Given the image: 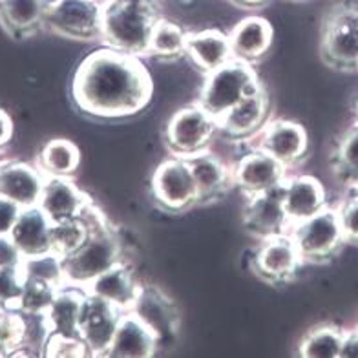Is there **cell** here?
Returning <instances> with one entry per match:
<instances>
[{"label":"cell","mask_w":358,"mask_h":358,"mask_svg":"<svg viewBox=\"0 0 358 358\" xmlns=\"http://www.w3.org/2000/svg\"><path fill=\"white\" fill-rule=\"evenodd\" d=\"M70 94L80 113L115 121L141 113L150 104L154 83L141 57L104 46L80 61Z\"/></svg>","instance_id":"1"},{"label":"cell","mask_w":358,"mask_h":358,"mask_svg":"<svg viewBox=\"0 0 358 358\" xmlns=\"http://www.w3.org/2000/svg\"><path fill=\"white\" fill-rule=\"evenodd\" d=\"M157 19L156 0H104L101 41L113 50L143 57L148 53Z\"/></svg>","instance_id":"2"},{"label":"cell","mask_w":358,"mask_h":358,"mask_svg":"<svg viewBox=\"0 0 358 358\" xmlns=\"http://www.w3.org/2000/svg\"><path fill=\"white\" fill-rule=\"evenodd\" d=\"M124 262V247L106 220L94 227L83 245L64 256L66 283L86 289L97 276Z\"/></svg>","instance_id":"3"},{"label":"cell","mask_w":358,"mask_h":358,"mask_svg":"<svg viewBox=\"0 0 358 358\" xmlns=\"http://www.w3.org/2000/svg\"><path fill=\"white\" fill-rule=\"evenodd\" d=\"M259 88H264V85L256 73L255 64L231 59L223 66L205 73L196 103L220 121L241 99L258 92Z\"/></svg>","instance_id":"4"},{"label":"cell","mask_w":358,"mask_h":358,"mask_svg":"<svg viewBox=\"0 0 358 358\" xmlns=\"http://www.w3.org/2000/svg\"><path fill=\"white\" fill-rule=\"evenodd\" d=\"M289 236L294 241L303 262L331 259L345 245L344 232L335 207H325L315 216L292 223Z\"/></svg>","instance_id":"5"},{"label":"cell","mask_w":358,"mask_h":358,"mask_svg":"<svg viewBox=\"0 0 358 358\" xmlns=\"http://www.w3.org/2000/svg\"><path fill=\"white\" fill-rule=\"evenodd\" d=\"M150 192L154 201L163 210L172 214L185 213L199 203L198 187L189 159L172 156L161 161L152 174Z\"/></svg>","instance_id":"6"},{"label":"cell","mask_w":358,"mask_h":358,"mask_svg":"<svg viewBox=\"0 0 358 358\" xmlns=\"http://www.w3.org/2000/svg\"><path fill=\"white\" fill-rule=\"evenodd\" d=\"M217 121L199 106L187 104L176 110L165 127V145L172 156L190 157L210 148Z\"/></svg>","instance_id":"7"},{"label":"cell","mask_w":358,"mask_h":358,"mask_svg":"<svg viewBox=\"0 0 358 358\" xmlns=\"http://www.w3.org/2000/svg\"><path fill=\"white\" fill-rule=\"evenodd\" d=\"M104 0H50L44 28L70 41H101Z\"/></svg>","instance_id":"8"},{"label":"cell","mask_w":358,"mask_h":358,"mask_svg":"<svg viewBox=\"0 0 358 358\" xmlns=\"http://www.w3.org/2000/svg\"><path fill=\"white\" fill-rule=\"evenodd\" d=\"M322 59L335 70H358V8L342 6L327 17L322 34Z\"/></svg>","instance_id":"9"},{"label":"cell","mask_w":358,"mask_h":358,"mask_svg":"<svg viewBox=\"0 0 358 358\" xmlns=\"http://www.w3.org/2000/svg\"><path fill=\"white\" fill-rule=\"evenodd\" d=\"M249 143H252V148L267 152L289 170L300 165L309 154V134L303 124L292 119H268Z\"/></svg>","instance_id":"10"},{"label":"cell","mask_w":358,"mask_h":358,"mask_svg":"<svg viewBox=\"0 0 358 358\" xmlns=\"http://www.w3.org/2000/svg\"><path fill=\"white\" fill-rule=\"evenodd\" d=\"M306 264L298 252L294 241L289 234L273 236L259 240L255 250L250 267L268 283H285L296 276L300 267Z\"/></svg>","instance_id":"11"},{"label":"cell","mask_w":358,"mask_h":358,"mask_svg":"<svg viewBox=\"0 0 358 358\" xmlns=\"http://www.w3.org/2000/svg\"><path fill=\"white\" fill-rule=\"evenodd\" d=\"M289 169L267 152L252 148L232 163V181L234 187L245 196H255L276 189L287 179Z\"/></svg>","instance_id":"12"},{"label":"cell","mask_w":358,"mask_h":358,"mask_svg":"<svg viewBox=\"0 0 358 358\" xmlns=\"http://www.w3.org/2000/svg\"><path fill=\"white\" fill-rule=\"evenodd\" d=\"M243 225L258 240L289 234L291 220L283 205V183L267 192L247 196L243 208Z\"/></svg>","instance_id":"13"},{"label":"cell","mask_w":358,"mask_h":358,"mask_svg":"<svg viewBox=\"0 0 358 358\" xmlns=\"http://www.w3.org/2000/svg\"><path fill=\"white\" fill-rule=\"evenodd\" d=\"M123 313L101 298L86 296L80 316V340L86 345L88 357H106L117 331Z\"/></svg>","instance_id":"14"},{"label":"cell","mask_w":358,"mask_h":358,"mask_svg":"<svg viewBox=\"0 0 358 358\" xmlns=\"http://www.w3.org/2000/svg\"><path fill=\"white\" fill-rule=\"evenodd\" d=\"M48 176L37 163L19 159H0V198L10 199L19 207H35L41 201Z\"/></svg>","instance_id":"15"},{"label":"cell","mask_w":358,"mask_h":358,"mask_svg":"<svg viewBox=\"0 0 358 358\" xmlns=\"http://www.w3.org/2000/svg\"><path fill=\"white\" fill-rule=\"evenodd\" d=\"M268 119H271V99L264 86L229 110L217 121V132L225 134L231 139L249 141L250 137H255L267 124Z\"/></svg>","instance_id":"16"},{"label":"cell","mask_w":358,"mask_h":358,"mask_svg":"<svg viewBox=\"0 0 358 358\" xmlns=\"http://www.w3.org/2000/svg\"><path fill=\"white\" fill-rule=\"evenodd\" d=\"M38 207L57 223L85 216L94 207V203L71 178H48Z\"/></svg>","instance_id":"17"},{"label":"cell","mask_w":358,"mask_h":358,"mask_svg":"<svg viewBox=\"0 0 358 358\" xmlns=\"http://www.w3.org/2000/svg\"><path fill=\"white\" fill-rule=\"evenodd\" d=\"M283 205L292 225L329 207V198L324 183L316 176L289 174L283 181Z\"/></svg>","instance_id":"18"},{"label":"cell","mask_w":358,"mask_h":358,"mask_svg":"<svg viewBox=\"0 0 358 358\" xmlns=\"http://www.w3.org/2000/svg\"><path fill=\"white\" fill-rule=\"evenodd\" d=\"M130 311L145 322L150 327L159 340H166L169 336L176 335L179 325L178 306L172 298H169L163 289L154 287V285H141V291L137 294Z\"/></svg>","instance_id":"19"},{"label":"cell","mask_w":358,"mask_h":358,"mask_svg":"<svg viewBox=\"0 0 358 358\" xmlns=\"http://www.w3.org/2000/svg\"><path fill=\"white\" fill-rule=\"evenodd\" d=\"M141 285L143 283L137 280L132 265L124 259L104 274L97 276L85 291L92 296L101 298L121 313H127L132 309L137 294L141 291Z\"/></svg>","instance_id":"20"},{"label":"cell","mask_w":358,"mask_h":358,"mask_svg":"<svg viewBox=\"0 0 358 358\" xmlns=\"http://www.w3.org/2000/svg\"><path fill=\"white\" fill-rule=\"evenodd\" d=\"M234 59L255 64L268 53L274 41V28L271 20L262 15H249L238 20L229 31Z\"/></svg>","instance_id":"21"},{"label":"cell","mask_w":358,"mask_h":358,"mask_svg":"<svg viewBox=\"0 0 358 358\" xmlns=\"http://www.w3.org/2000/svg\"><path fill=\"white\" fill-rule=\"evenodd\" d=\"M161 340L132 311L121 315L117 331L108 349V358H150L159 349Z\"/></svg>","instance_id":"22"},{"label":"cell","mask_w":358,"mask_h":358,"mask_svg":"<svg viewBox=\"0 0 358 358\" xmlns=\"http://www.w3.org/2000/svg\"><path fill=\"white\" fill-rule=\"evenodd\" d=\"M194 181L198 187L199 203L216 201L227 190L234 187L232 181V165H229L220 154L210 148L199 152L196 156L187 157Z\"/></svg>","instance_id":"23"},{"label":"cell","mask_w":358,"mask_h":358,"mask_svg":"<svg viewBox=\"0 0 358 358\" xmlns=\"http://www.w3.org/2000/svg\"><path fill=\"white\" fill-rule=\"evenodd\" d=\"M88 292L85 289L64 283L57 289L52 306L48 307L46 324L53 336L62 338H80V316Z\"/></svg>","instance_id":"24"},{"label":"cell","mask_w":358,"mask_h":358,"mask_svg":"<svg viewBox=\"0 0 358 358\" xmlns=\"http://www.w3.org/2000/svg\"><path fill=\"white\" fill-rule=\"evenodd\" d=\"M53 222L46 216L43 208L26 207L20 210V216L10 232L11 240L19 247L24 258L44 255L52 250Z\"/></svg>","instance_id":"25"},{"label":"cell","mask_w":358,"mask_h":358,"mask_svg":"<svg viewBox=\"0 0 358 358\" xmlns=\"http://www.w3.org/2000/svg\"><path fill=\"white\" fill-rule=\"evenodd\" d=\"M187 57L194 66L203 73L223 66L234 59L229 34L220 28H205L199 31H189L187 35Z\"/></svg>","instance_id":"26"},{"label":"cell","mask_w":358,"mask_h":358,"mask_svg":"<svg viewBox=\"0 0 358 358\" xmlns=\"http://www.w3.org/2000/svg\"><path fill=\"white\" fill-rule=\"evenodd\" d=\"M50 0H0V24L15 38L44 28Z\"/></svg>","instance_id":"27"},{"label":"cell","mask_w":358,"mask_h":358,"mask_svg":"<svg viewBox=\"0 0 358 358\" xmlns=\"http://www.w3.org/2000/svg\"><path fill=\"white\" fill-rule=\"evenodd\" d=\"M35 163L48 178H73L80 166V150L70 139L55 137L41 146Z\"/></svg>","instance_id":"28"},{"label":"cell","mask_w":358,"mask_h":358,"mask_svg":"<svg viewBox=\"0 0 358 358\" xmlns=\"http://www.w3.org/2000/svg\"><path fill=\"white\" fill-rule=\"evenodd\" d=\"M187 35L189 31H185L183 26L165 17H159L152 28L146 55L159 59V61L181 59L187 55Z\"/></svg>","instance_id":"29"},{"label":"cell","mask_w":358,"mask_h":358,"mask_svg":"<svg viewBox=\"0 0 358 358\" xmlns=\"http://www.w3.org/2000/svg\"><path fill=\"white\" fill-rule=\"evenodd\" d=\"M345 329L333 324H320L309 329L300 342V357L340 358Z\"/></svg>","instance_id":"30"},{"label":"cell","mask_w":358,"mask_h":358,"mask_svg":"<svg viewBox=\"0 0 358 358\" xmlns=\"http://www.w3.org/2000/svg\"><path fill=\"white\" fill-rule=\"evenodd\" d=\"M333 169L349 189L358 187V123H353L340 137L333 154Z\"/></svg>","instance_id":"31"},{"label":"cell","mask_w":358,"mask_h":358,"mask_svg":"<svg viewBox=\"0 0 358 358\" xmlns=\"http://www.w3.org/2000/svg\"><path fill=\"white\" fill-rule=\"evenodd\" d=\"M20 271H22L26 280H37V282L50 283L53 287H62L66 283L64 258L53 252V250L44 252V255L24 258L22 264H20Z\"/></svg>","instance_id":"32"},{"label":"cell","mask_w":358,"mask_h":358,"mask_svg":"<svg viewBox=\"0 0 358 358\" xmlns=\"http://www.w3.org/2000/svg\"><path fill=\"white\" fill-rule=\"evenodd\" d=\"M57 289L59 287H53L50 283L24 278L22 296H20L17 309L24 315H46L48 307L52 306L53 298H55Z\"/></svg>","instance_id":"33"},{"label":"cell","mask_w":358,"mask_h":358,"mask_svg":"<svg viewBox=\"0 0 358 358\" xmlns=\"http://www.w3.org/2000/svg\"><path fill=\"white\" fill-rule=\"evenodd\" d=\"M335 208L338 213L345 243L358 245V189H349L348 196Z\"/></svg>","instance_id":"34"},{"label":"cell","mask_w":358,"mask_h":358,"mask_svg":"<svg viewBox=\"0 0 358 358\" xmlns=\"http://www.w3.org/2000/svg\"><path fill=\"white\" fill-rule=\"evenodd\" d=\"M24 274L19 267L0 268V307L17 309L19 300L22 296Z\"/></svg>","instance_id":"35"},{"label":"cell","mask_w":358,"mask_h":358,"mask_svg":"<svg viewBox=\"0 0 358 358\" xmlns=\"http://www.w3.org/2000/svg\"><path fill=\"white\" fill-rule=\"evenodd\" d=\"M24 256L20 255L19 247L15 245L10 234H0V268L2 267H19Z\"/></svg>","instance_id":"36"},{"label":"cell","mask_w":358,"mask_h":358,"mask_svg":"<svg viewBox=\"0 0 358 358\" xmlns=\"http://www.w3.org/2000/svg\"><path fill=\"white\" fill-rule=\"evenodd\" d=\"M20 210H22V207H19L17 203L0 198V234H10L13 231L15 223L20 216Z\"/></svg>","instance_id":"37"},{"label":"cell","mask_w":358,"mask_h":358,"mask_svg":"<svg viewBox=\"0 0 358 358\" xmlns=\"http://www.w3.org/2000/svg\"><path fill=\"white\" fill-rule=\"evenodd\" d=\"M13 119H11V115L6 110L0 108V156H2V152L8 148V145L13 139Z\"/></svg>","instance_id":"38"},{"label":"cell","mask_w":358,"mask_h":358,"mask_svg":"<svg viewBox=\"0 0 358 358\" xmlns=\"http://www.w3.org/2000/svg\"><path fill=\"white\" fill-rule=\"evenodd\" d=\"M340 358H358V329L345 331L344 342H342V351Z\"/></svg>","instance_id":"39"},{"label":"cell","mask_w":358,"mask_h":358,"mask_svg":"<svg viewBox=\"0 0 358 358\" xmlns=\"http://www.w3.org/2000/svg\"><path fill=\"white\" fill-rule=\"evenodd\" d=\"M231 2H234V4L241 6V8H262L264 4H267L268 0H231Z\"/></svg>","instance_id":"40"},{"label":"cell","mask_w":358,"mask_h":358,"mask_svg":"<svg viewBox=\"0 0 358 358\" xmlns=\"http://www.w3.org/2000/svg\"><path fill=\"white\" fill-rule=\"evenodd\" d=\"M353 117H355L353 123H358V99L355 101V106H353Z\"/></svg>","instance_id":"41"},{"label":"cell","mask_w":358,"mask_h":358,"mask_svg":"<svg viewBox=\"0 0 358 358\" xmlns=\"http://www.w3.org/2000/svg\"><path fill=\"white\" fill-rule=\"evenodd\" d=\"M357 329H358V324H357Z\"/></svg>","instance_id":"42"},{"label":"cell","mask_w":358,"mask_h":358,"mask_svg":"<svg viewBox=\"0 0 358 358\" xmlns=\"http://www.w3.org/2000/svg\"><path fill=\"white\" fill-rule=\"evenodd\" d=\"M357 189H358V187H357Z\"/></svg>","instance_id":"43"}]
</instances>
